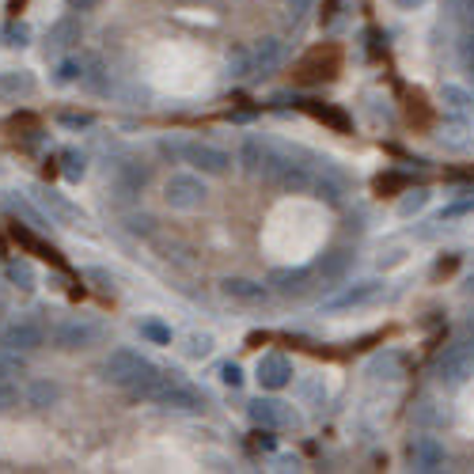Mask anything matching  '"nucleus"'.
Wrapping results in <instances>:
<instances>
[{"instance_id":"obj_1","label":"nucleus","mask_w":474,"mask_h":474,"mask_svg":"<svg viewBox=\"0 0 474 474\" xmlns=\"http://www.w3.org/2000/svg\"><path fill=\"white\" fill-rule=\"evenodd\" d=\"M164 368H156L148 357H140L137 350L130 345H118V350H110V357L103 360V379L106 384L122 387L125 394H133V399H152L156 384H160Z\"/></svg>"},{"instance_id":"obj_2","label":"nucleus","mask_w":474,"mask_h":474,"mask_svg":"<svg viewBox=\"0 0 474 474\" xmlns=\"http://www.w3.org/2000/svg\"><path fill=\"white\" fill-rule=\"evenodd\" d=\"M148 402L164 406V410H182V414H198V410H205V394H201L194 384H186L182 376L164 372Z\"/></svg>"},{"instance_id":"obj_3","label":"nucleus","mask_w":474,"mask_h":474,"mask_svg":"<svg viewBox=\"0 0 474 474\" xmlns=\"http://www.w3.org/2000/svg\"><path fill=\"white\" fill-rule=\"evenodd\" d=\"M205 198H209V190H205V179L194 175V171H175V175L164 182V201L171 205V209H179V213L201 209Z\"/></svg>"},{"instance_id":"obj_4","label":"nucleus","mask_w":474,"mask_h":474,"mask_svg":"<svg viewBox=\"0 0 474 474\" xmlns=\"http://www.w3.org/2000/svg\"><path fill=\"white\" fill-rule=\"evenodd\" d=\"M0 345L15 353H35L46 345V323L38 315H15V319L0 330Z\"/></svg>"},{"instance_id":"obj_5","label":"nucleus","mask_w":474,"mask_h":474,"mask_svg":"<svg viewBox=\"0 0 474 474\" xmlns=\"http://www.w3.org/2000/svg\"><path fill=\"white\" fill-rule=\"evenodd\" d=\"M179 160L194 164L201 175H228L232 164H235L228 148H216V145H209V140H182V145H179Z\"/></svg>"},{"instance_id":"obj_6","label":"nucleus","mask_w":474,"mask_h":474,"mask_svg":"<svg viewBox=\"0 0 474 474\" xmlns=\"http://www.w3.org/2000/svg\"><path fill=\"white\" fill-rule=\"evenodd\" d=\"M106 338V326L95 323V319H65L57 330H54V345L65 353H76V350H91Z\"/></svg>"},{"instance_id":"obj_7","label":"nucleus","mask_w":474,"mask_h":474,"mask_svg":"<svg viewBox=\"0 0 474 474\" xmlns=\"http://www.w3.org/2000/svg\"><path fill=\"white\" fill-rule=\"evenodd\" d=\"M470 376H474V345H452L436 360V379L444 387H463Z\"/></svg>"},{"instance_id":"obj_8","label":"nucleus","mask_w":474,"mask_h":474,"mask_svg":"<svg viewBox=\"0 0 474 474\" xmlns=\"http://www.w3.org/2000/svg\"><path fill=\"white\" fill-rule=\"evenodd\" d=\"M379 292H384V281H379V277L353 281V284H345L342 292H334L330 300H323V311H350V308H365V304H372V300H379Z\"/></svg>"},{"instance_id":"obj_9","label":"nucleus","mask_w":474,"mask_h":474,"mask_svg":"<svg viewBox=\"0 0 474 474\" xmlns=\"http://www.w3.org/2000/svg\"><path fill=\"white\" fill-rule=\"evenodd\" d=\"M35 194V201L42 205V213H50L54 224H65V228H76V224H84V213L76 209V205L65 198V194H57L54 186H35L30 190Z\"/></svg>"},{"instance_id":"obj_10","label":"nucleus","mask_w":474,"mask_h":474,"mask_svg":"<svg viewBox=\"0 0 474 474\" xmlns=\"http://www.w3.org/2000/svg\"><path fill=\"white\" fill-rule=\"evenodd\" d=\"M410 467L414 470H425V474H433V470H444L448 463V448H444V440L440 436H414L410 440Z\"/></svg>"},{"instance_id":"obj_11","label":"nucleus","mask_w":474,"mask_h":474,"mask_svg":"<svg viewBox=\"0 0 474 474\" xmlns=\"http://www.w3.org/2000/svg\"><path fill=\"white\" fill-rule=\"evenodd\" d=\"M311 281H315V274L304 270V266H277V270H270V277H266L270 292H277V296H308Z\"/></svg>"},{"instance_id":"obj_12","label":"nucleus","mask_w":474,"mask_h":474,"mask_svg":"<svg viewBox=\"0 0 474 474\" xmlns=\"http://www.w3.org/2000/svg\"><path fill=\"white\" fill-rule=\"evenodd\" d=\"M292 360L289 357H281V353H266L258 357V368H255V379H258V387L262 391H281V387H289L292 384Z\"/></svg>"},{"instance_id":"obj_13","label":"nucleus","mask_w":474,"mask_h":474,"mask_svg":"<svg viewBox=\"0 0 474 474\" xmlns=\"http://www.w3.org/2000/svg\"><path fill=\"white\" fill-rule=\"evenodd\" d=\"M220 292L228 300H235V304H250V308L270 304V284L250 281V277H224L220 281Z\"/></svg>"},{"instance_id":"obj_14","label":"nucleus","mask_w":474,"mask_h":474,"mask_svg":"<svg viewBox=\"0 0 474 474\" xmlns=\"http://www.w3.org/2000/svg\"><path fill=\"white\" fill-rule=\"evenodd\" d=\"M353 262H357L353 247H330L326 255H319V262H315V274H319L323 281H330V284H338V281L350 277Z\"/></svg>"},{"instance_id":"obj_15","label":"nucleus","mask_w":474,"mask_h":474,"mask_svg":"<svg viewBox=\"0 0 474 474\" xmlns=\"http://www.w3.org/2000/svg\"><path fill=\"white\" fill-rule=\"evenodd\" d=\"M247 418L258 425V429H281V425H289L292 414H289V406L277 402V399H250L247 402Z\"/></svg>"},{"instance_id":"obj_16","label":"nucleus","mask_w":474,"mask_h":474,"mask_svg":"<svg viewBox=\"0 0 474 474\" xmlns=\"http://www.w3.org/2000/svg\"><path fill=\"white\" fill-rule=\"evenodd\" d=\"M0 205H4V209H8L15 220H23L27 228H35V232H46V228L54 224V220H46V213H42V209H35V205H30L27 198H20L15 190H8V194H0Z\"/></svg>"},{"instance_id":"obj_17","label":"nucleus","mask_w":474,"mask_h":474,"mask_svg":"<svg viewBox=\"0 0 474 474\" xmlns=\"http://www.w3.org/2000/svg\"><path fill=\"white\" fill-rule=\"evenodd\" d=\"M338 72V54L334 50H326V57H323V50H315V54H308L304 61H300V80L304 84H315V80H330V76Z\"/></svg>"},{"instance_id":"obj_18","label":"nucleus","mask_w":474,"mask_h":474,"mask_svg":"<svg viewBox=\"0 0 474 474\" xmlns=\"http://www.w3.org/2000/svg\"><path fill=\"white\" fill-rule=\"evenodd\" d=\"M35 76H30L27 69H4L0 72V99L8 103H20V99H30L35 95Z\"/></svg>"},{"instance_id":"obj_19","label":"nucleus","mask_w":474,"mask_h":474,"mask_svg":"<svg viewBox=\"0 0 474 474\" xmlns=\"http://www.w3.org/2000/svg\"><path fill=\"white\" fill-rule=\"evenodd\" d=\"M270 156H274V145H266V140H258V137H247L240 145V167L247 171V175H266Z\"/></svg>"},{"instance_id":"obj_20","label":"nucleus","mask_w":474,"mask_h":474,"mask_svg":"<svg viewBox=\"0 0 474 474\" xmlns=\"http://www.w3.org/2000/svg\"><path fill=\"white\" fill-rule=\"evenodd\" d=\"M114 179H118V186L125 190V194H140V190L148 186V179H152V167L140 164V160H122L114 167Z\"/></svg>"},{"instance_id":"obj_21","label":"nucleus","mask_w":474,"mask_h":474,"mask_svg":"<svg viewBox=\"0 0 474 474\" xmlns=\"http://www.w3.org/2000/svg\"><path fill=\"white\" fill-rule=\"evenodd\" d=\"M250 54H255V72H274L284 61V42L281 38H258V46Z\"/></svg>"},{"instance_id":"obj_22","label":"nucleus","mask_w":474,"mask_h":474,"mask_svg":"<svg viewBox=\"0 0 474 474\" xmlns=\"http://www.w3.org/2000/svg\"><path fill=\"white\" fill-rule=\"evenodd\" d=\"M57 402H61V384H54V379H35V384L27 387V406L50 410Z\"/></svg>"},{"instance_id":"obj_23","label":"nucleus","mask_w":474,"mask_h":474,"mask_svg":"<svg viewBox=\"0 0 474 474\" xmlns=\"http://www.w3.org/2000/svg\"><path fill=\"white\" fill-rule=\"evenodd\" d=\"M4 277H8V284L12 289H20V292H30L38 284V274H35V266H30L27 258H12L8 266H4Z\"/></svg>"},{"instance_id":"obj_24","label":"nucleus","mask_w":474,"mask_h":474,"mask_svg":"<svg viewBox=\"0 0 474 474\" xmlns=\"http://www.w3.org/2000/svg\"><path fill=\"white\" fill-rule=\"evenodd\" d=\"M368 376H376V379H399L402 376V353H394V350L376 353L368 360Z\"/></svg>"},{"instance_id":"obj_25","label":"nucleus","mask_w":474,"mask_h":474,"mask_svg":"<svg viewBox=\"0 0 474 474\" xmlns=\"http://www.w3.org/2000/svg\"><path fill=\"white\" fill-rule=\"evenodd\" d=\"M311 194L319 198V201H326V205H342L345 186H342V179H338V175H315Z\"/></svg>"},{"instance_id":"obj_26","label":"nucleus","mask_w":474,"mask_h":474,"mask_svg":"<svg viewBox=\"0 0 474 474\" xmlns=\"http://www.w3.org/2000/svg\"><path fill=\"white\" fill-rule=\"evenodd\" d=\"M61 175H65L69 182H80L88 175V156L76 152V148H65L61 152Z\"/></svg>"},{"instance_id":"obj_27","label":"nucleus","mask_w":474,"mask_h":474,"mask_svg":"<svg viewBox=\"0 0 474 474\" xmlns=\"http://www.w3.org/2000/svg\"><path fill=\"white\" fill-rule=\"evenodd\" d=\"M228 72L235 76V80H243V76L255 72V54L247 50V46H235V50L228 54Z\"/></svg>"},{"instance_id":"obj_28","label":"nucleus","mask_w":474,"mask_h":474,"mask_svg":"<svg viewBox=\"0 0 474 474\" xmlns=\"http://www.w3.org/2000/svg\"><path fill=\"white\" fill-rule=\"evenodd\" d=\"M72 42H80V23H76V20H61L54 27V35H50V46L65 50V46H72Z\"/></svg>"},{"instance_id":"obj_29","label":"nucleus","mask_w":474,"mask_h":474,"mask_svg":"<svg viewBox=\"0 0 474 474\" xmlns=\"http://www.w3.org/2000/svg\"><path fill=\"white\" fill-rule=\"evenodd\" d=\"M440 145H444L448 152H470L474 137H470L467 130H460V125H448V130L440 133Z\"/></svg>"},{"instance_id":"obj_30","label":"nucleus","mask_w":474,"mask_h":474,"mask_svg":"<svg viewBox=\"0 0 474 474\" xmlns=\"http://www.w3.org/2000/svg\"><path fill=\"white\" fill-rule=\"evenodd\" d=\"M137 330H140V338L152 342V345H171V326L160 323V319H145Z\"/></svg>"},{"instance_id":"obj_31","label":"nucleus","mask_w":474,"mask_h":474,"mask_svg":"<svg viewBox=\"0 0 474 474\" xmlns=\"http://www.w3.org/2000/svg\"><path fill=\"white\" fill-rule=\"evenodd\" d=\"M444 103L463 114V110H474V91H467L460 84H444Z\"/></svg>"},{"instance_id":"obj_32","label":"nucleus","mask_w":474,"mask_h":474,"mask_svg":"<svg viewBox=\"0 0 474 474\" xmlns=\"http://www.w3.org/2000/svg\"><path fill=\"white\" fill-rule=\"evenodd\" d=\"M84 281H91L103 296H114V284H118V281H114V274L103 270V266H88V270H84Z\"/></svg>"},{"instance_id":"obj_33","label":"nucleus","mask_w":474,"mask_h":474,"mask_svg":"<svg viewBox=\"0 0 474 474\" xmlns=\"http://www.w3.org/2000/svg\"><path fill=\"white\" fill-rule=\"evenodd\" d=\"M308 110H311L315 118L330 122V125H334V130H350V118H345L342 110H334V106H319V103H311V99H308Z\"/></svg>"},{"instance_id":"obj_34","label":"nucleus","mask_w":474,"mask_h":474,"mask_svg":"<svg viewBox=\"0 0 474 474\" xmlns=\"http://www.w3.org/2000/svg\"><path fill=\"white\" fill-rule=\"evenodd\" d=\"M425 201H429V194H425V190H406V198L399 201V213L402 216H414V213L425 209Z\"/></svg>"},{"instance_id":"obj_35","label":"nucleus","mask_w":474,"mask_h":474,"mask_svg":"<svg viewBox=\"0 0 474 474\" xmlns=\"http://www.w3.org/2000/svg\"><path fill=\"white\" fill-rule=\"evenodd\" d=\"M80 76H84V65L76 57H65L57 65V84H72V80H80Z\"/></svg>"},{"instance_id":"obj_36","label":"nucleus","mask_w":474,"mask_h":474,"mask_svg":"<svg viewBox=\"0 0 474 474\" xmlns=\"http://www.w3.org/2000/svg\"><path fill=\"white\" fill-rule=\"evenodd\" d=\"M0 376L4 379H15V376H23V357L8 350V353H0Z\"/></svg>"},{"instance_id":"obj_37","label":"nucleus","mask_w":474,"mask_h":474,"mask_svg":"<svg viewBox=\"0 0 474 474\" xmlns=\"http://www.w3.org/2000/svg\"><path fill=\"white\" fill-rule=\"evenodd\" d=\"M186 353L190 357H209L213 353V334H190L186 338Z\"/></svg>"},{"instance_id":"obj_38","label":"nucleus","mask_w":474,"mask_h":474,"mask_svg":"<svg viewBox=\"0 0 474 474\" xmlns=\"http://www.w3.org/2000/svg\"><path fill=\"white\" fill-rule=\"evenodd\" d=\"M152 224H156V220L148 213H130V216H125V232H133V235H152Z\"/></svg>"},{"instance_id":"obj_39","label":"nucleus","mask_w":474,"mask_h":474,"mask_svg":"<svg viewBox=\"0 0 474 474\" xmlns=\"http://www.w3.org/2000/svg\"><path fill=\"white\" fill-rule=\"evenodd\" d=\"M4 42L8 46H27L30 42V27L27 23H8L4 27Z\"/></svg>"},{"instance_id":"obj_40","label":"nucleus","mask_w":474,"mask_h":474,"mask_svg":"<svg viewBox=\"0 0 474 474\" xmlns=\"http://www.w3.org/2000/svg\"><path fill=\"white\" fill-rule=\"evenodd\" d=\"M61 125H69V130H91L95 118L91 114H76V110H65V114H57Z\"/></svg>"},{"instance_id":"obj_41","label":"nucleus","mask_w":474,"mask_h":474,"mask_svg":"<svg viewBox=\"0 0 474 474\" xmlns=\"http://www.w3.org/2000/svg\"><path fill=\"white\" fill-rule=\"evenodd\" d=\"M220 384L240 387V384H243V368L235 365V360H224V365H220Z\"/></svg>"},{"instance_id":"obj_42","label":"nucleus","mask_w":474,"mask_h":474,"mask_svg":"<svg viewBox=\"0 0 474 474\" xmlns=\"http://www.w3.org/2000/svg\"><path fill=\"white\" fill-rule=\"evenodd\" d=\"M15 399H20V391H15V384H12V379L0 376V410H12V406H15Z\"/></svg>"},{"instance_id":"obj_43","label":"nucleus","mask_w":474,"mask_h":474,"mask_svg":"<svg viewBox=\"0 0 474 474\" xmlns=\"http://www.w3.org/2000/svg\"><path fill=\"white\" fill-rule=\"evenodd\" d=\"M460 57H463V65L474 72V30H467L463 42H460Z\"/></svg>"},{"instance_id":"obj_44","label":"nucleus","mask_w":474,"mask_h":474,"mask_svg":"<svg viewBox=\"0 0 474 474\" xmlns=\"http://www.w3.org/2000/svg\"><path fill=\"white\" fill-rule=\"evenodd\" d=\"M284 4H289V15H292V20H304V15L315 8V0H284Z\"/></svg>"},{"instance_id":"obj_45","label":"nucleus","mask_w":474,"mask_h":474,"mask_svg":"<svg viewBox=\"0 0 474 474\" xmlns=\"http://www.w3.org/2000/svg\"><path fill=\"white\" fill-rule=\"evenodd\" d=\"M463 213H474V198H467L460 205H448V209L440 213V220H452V216H463Z\"/></svg>"},{"instance_id":"obj_46","label":"nucleus","mask_w":474,"mask_h":474,"mask_svg":"<svg viewBox=\"0 0 474 474\" xmlns=\"http://www.w3.org/2000/svg\"><path fill=\"white\" fill-rule=\"evenodd\" d=\"M65 4H69L72 12H91V8H99L103 0H65Z\"/></svg>"},{"instance_id":"obj_47","label":"nucleus","mask_w":474,"mask_h":474,"mask_svg":"<svg viewBox=\"0 0 474 474\" xmlns=\"http://www.w3.org/2000/svg\"><path fill=\"white\" fill-rule=\"evenodd\" d=\"M394 4L406 8V12H414V8H421V4H425V0H394Z\"/></svg>"},{"instance_id":"obj_48","label":"nucleus","mask_w":474,"mask_h":474,"mask_svg":"<svg viewBox=\"0 0 474 474\" xmlns=\"http://www.w3.org/2000/svg\"><path fill=\"white\" fill-rule=\"evenodd\" d=\"M463 296H474V274L463 281Z\"/></svg>"},{"instance_id":"obj_49","label":"nucleus","mask_w":474,"mask_h":474,"mask_svg":"<svg viewBox=\"0 0 474 474\" xmlns=\"http://www.w3.org/2000/svg\"><path fill=\"white\" fill-rule=\"evenodd\" d=\"M467 334H470V342H474V319H470V323H467Z\"/></svg>"}]
</instances>
